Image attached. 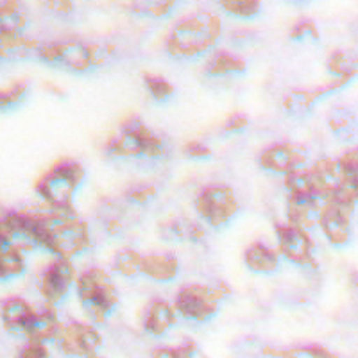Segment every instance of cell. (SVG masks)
<instances>
[{
    "label": "cell",
    "instance_id": "cell-38",
    "mask_svg": "<svg viewBox=\"0 0 358 358\" xmlns=\"http://www.w3.org/2000/svg\"><path fill=\"white\" fill-rule=\"evenodd\" d=\"M17 358H50V353L43 342H29L18 351Z\"/></svg>",
    "mask_w": 358,
    "mask_h": 358
},
{
    "label": "cell",
    "instance_id": "cell-3",
    "mask_svg": "<svg viewBox=\"0 0 358 358\" xmlns=\"http://www.w3.org/2000/svg\"><path fill=\"white\" fill-rule=\"evenodd\" d=\"M106 155L113 158H162L167 155V143L156 134L149 126H145L140 117L127 118L120 131L113 138L108 140Z\"/></svg>",
    "mask_w": 358,
    "mask_h": 358
},
{
    "label": "cell",
    "instance_id": "cell-2",
    "mask_svg": "<svg viewBox=\"0 0 358 358\" xmlns=\"http://www.w3.org/2000/svg\"><path fill=\"white\" fill-rule=\"evenodd\" d=\"M222 25L217 15L194 13L174 25L167 38V52L172 57H197L219 41Z\"/></svg>",
    "mask_w": 358,
    "mask_h": 358
},
{
    "label": "cell",
    "instance_id": "cell-40",
    "mask_svg": "<svg viewBox=\"0 0 358 358\" xmlns=\"http://www.w3.org/2000/svg\"><path fill=\"white\" fill-rule=\"evenodd\" d=\"M41 8L54 13V15H59V17H65L73 11V4L70 0H45V2H41Z\"/></svg>",
    "mask_w": 358,
    "mask_h": 358
},
{
    "label": "cell",
    "instance_id": "cell-4",
    "mask_svg": "<svg viewBox=\"0 0 358 358\" xmlns=\"http://www.w3.org/2000/svg\"><path fill=\"white\" fill-rule=\"evenodd\" d=\"M78 296L83 308L94 322H104L118 305V292L110 274L102 268H90L78 280Z\"/></svg>",
    "mask_w": 358,
    "mask_h": 358
},
{
    "label": "cell",
    "instance_id": "cell-18",
    "mask_svg": "<svg viewBox=\"0 0 358 358\" xmlns=\"http://www.w3.org/2000/svg\"><path fill=\"white\" fill-rule=\"evenodd\" d=\"M328 127L338 142L353 143L358 140V117L350 108L337 106L330 110Z\"/></svg>",
    "mask_w": 358,
    "mask_h": 358
},
{
    "label": "cell",
    "instance_id": "cell-17",
    "mask_svg": "<svg viewBox=\"0 0 358 358\" xmlns=\"http://www.w3.org/2000/svg\"><path fill=\"white\" fill-rule=\"evenodd\" d=\"M176 321H178L176 310L167 301L156 299L149 305L143 315V328L152 337H162L176 324Z\"/></svg>",
    "mask_w": 358,
    "mask_h": 358
},
{
    "label": "cell",
    "instance_id": "cell-14",
    "mask_svg": "<svg viewBox=\"0 0 358 358\" xmlns=\"http://www.w3.org/2000/svg\"><path fill=\"white\" fill-rule=\"evenodd\" d=\"M328 199L315 194L308 196H289L287 201V217L289 224L301 229H312L315 224L321 222L322 210Z\"/></svg>",
    "mask_w": 358,
    "mask_h": 358
},
{
    "label": "cell",
    "instance_id": "cell-28",
    "mask_svg": "<svg viewBox=\"0 0 358 358\" xmlns=\"http://www.w3.org/2000/svg\"><path fill=\"white\" fill-rule=\"evenodd\" d=\"M264 355L268 358H337L331 351L321 346H299L290 348V350L265 348Z\"/></svg>",
    "mask_w": 358,
    "mask_h": 358
},
{
    "label": "cell",
    "instance_id": "cell-44",
    "mask_svg": "<svg viewBox=\"0 0 358 358\" xmlns=\"http://www.w3.org/2000/svg\"><path fill=\"white\" fill-rule=\"evenodd\" d=\"M88 358H101V357H97V355H92V357H88Z\"/></svg>",
    "mask_w": 358,
    "mask_h": 358
},
{
    "label": "cell",
    "instance_id": "cell-22",
    "mask_svg": "<svg viewBox=\"0 0 358 358\" xmlns=\"http://www.w3.org/2000/svg\"><path fill=\"white\" fill-rule=\"evenodd\" d=\"M244 264L249 271L258 274H271L274 273L280 265L278 255L262 242H255L249 245L244 252Z\"/></svg>",
    "mask_w": 358,
    "mask_h": 358
},
{
    "label": "cell",
    "instance_id": "cell-27",
    "mask_svg": "<svg viewBox=\"0 0 358 358\" xmlns=\"http://www.w3.org/2000/svg\"><path fill=\"white\" fill-rule=\"evenodd\" d=\"M248 65L242 57L235 56L231 52L220 50V52L213 54L206 63V73L219 78V76H228V73H242L245 72Z\"/></svg>",
    "mask_w": 358,
    "mask_h": 358
},
{
    "label": "cell",
    "instance_id": "cell-35",
    "mask_svg": "<svg viewBox=\"0 0 358 358\" xmlns=\"http://www.w3.org/2000/svg\"><path fill=\"white\" fill-rule=\"evenodd\" d=\"M289 36L290 40H296V41H305V40L319 41L317 25L313 24V20H310V18H301L297 24L292 25Z\"/></svg>",
    "mask_w": 358,
    "mask_h": 358
},
{
    "label": "cell",
    "instance_id": "cell-20",
    "mask_svg": "<svg viewBox=\"0 0 358 358\" xmlns=\"http://www.w3.org/2000/svg\"><path fill=\"white\" fill-rule=\"evenodd\" d=\"M41 43L25 36H0V56L4 62L38 59Z\"/></svg>",
    "mask_w": 358,
    "mask_h": 358
},
{
    "label": "cell",
    "instance_id": "cell-1",
    "mask_svg": "<svg viewBox=\"0 0 358 358\" xmlns=\"http://www.w3.org/2000/svg\"><path fill=\"white\" fill-rule=\"evenodd\" d=\"M113 56V45L65 40L41 43L38 59L45 65L54 66V69H65L79 73L108 65Z\"/></svg>",
    "mask_w": 358,
    "mask_h": 358
},
{
    "label": "cell",
    "instance_id": "cell-42",
    "mask_svg": "<svg viewBox=\"0 0 358 358\" xmlns=\"http://www.w3.org/2000/svg\"><path fill=\"white\" fill-rule=\"evenodd\" d=\"M338 162H341L342 169L346 171L348 176H355V178H358V147H355V149H351L350 152H346L342 158H338Z\"/></svg>",
    "mask_w": 358,
    "mask_h": 358
},
{
    "label": "cell",
    "instance_id": "cell-13",
    "mask_svg": "<svg viewBox=\"0 0 358 358\" xmlns=\"http://www.w3.org/2000/svg\"><path fill=\"white\" fill-rule=\"evenodd\" d=\"M350 83V79H335L330 85L319 86V88L313 90H292L283 99V110L292 117H306L322 97L335 94Z\"/></svg>",
    "mask_w": 358,
    "mask_h": 358
},
{
    "label": "cell",
    "instance_id": "cell-41",
    "mask_svg": "<svg viewBox=\"0 0 358 358\" xmlns=\"http://www.w3.org/2000/svg\"><path fill=\"white\" fill-rule=\"evenodd\" d=\"M183 152L185 156L194 159H208L210 156H212V151H210V149L201 142H188L187 145L183 147Z\"/></svg>",
    "mask_w": 358,
    "mask_h": 358
},
{
    "label": "cell",
    "instance_id": "cell-29",
    "mask_svg": "<svg viewBox=\"0 0 358 358\" xmlns=\"http://www.w3.org/2000/svg\"><path fill=\"white\" fill-rule=\"evenodd\" d=\"M29 95V83L25 81H15L8 86V88L2 90V95H0V106L4 113L9 111H15L27 101Z\"/></svg>",
    "mask_w": 358,
    "mask_h": 358
},
{
    "label": "cell",
    "instance_id": "cell-6",
    "mask_svg": "<svg viewBox=\"0 0 358 358\" xmlns=\"http://www.w3.org/2000/svg\"><path fill=\"white\" fill-rule=\"evenodd\" d=\"M228 294V287L188 285L176 296V310L188 321L206 322L219 312L220 301Z\"/></svg>",
    "mask_w": 358,
    "mask_h": 358
},
{
    "label": "cell",
    "instance_id": "cell-24",
    "mask_svg": "<svg viewBox=\"0 0 358 358\" xmlns=\"http://www.w3.org/2000/svg\"><path fill=\"white\" fill-rule=\"evenodd\" d=\"M62 324L57 321L56 312L52 308H45L43 312L36 313L33 322L25 330V337L29 342H47L50 338H56Z\"/></svg>",
    "mask_w": 358,
    "mask_h": 358
},
{
    "label": "cell",
    "instance_id": "cell-33",
    "mask_svg": "<svg viewBox=\"0 0 358 358\" xmlns=\"http://www.w3.org/2000/svg\"><path fill=\"white\" fill-rule=\"evenodd\" d=\"M220 8L226 13L236 18H255L260 15L262 4L258 0H224L220 2Z\"/></svg>",
    "mask_w": 358,
    "mask_h": 358
},
{
    "label": "cell",
    "instance_id": "cell-32",
    "mask_svg": "<svg viewBox=\"0 0 358 358\" xmlns=\"http://www.w3.org/2000/svg\"><path fill=\"white\" fill-rule=\"evenodd\" d=\"M285 187L289 190V196H308V194H315V187H313V179L310 169H301V171L290 172L285 176ZM317 196V194H315Z\"/></svg>",
    "mask_w": 358,
    "mask_h": 358
},
{
    "label": "cell",
    "instance_id": "cell-16",
    "mask_svg": "<svg viewBox=\"0 0 358 358\" xmlns=\"http://www.w3.org/2000/svg\"><path fill=\"white\" fill-rule=\"evenodd\" d=\"M34 315H36V312L33 310V306L20 297L6 299L4 305H2V321H4L6 330L11 331V334L25 335V330L33 322Z\"/></svg>",
    "mask_w": 358,
    "mask_h": 358
},
{
    "label": "cell",
    "instance_id": "cell-10",
    "mask_svg": "<svg viewBox=\"0 0 358 358\" xmlns=\"http://www.w3.org/2000/svg\"><path fill=\"white\" fill-rule=\"evenodd\" d=\"M276 238L280 252L289 262L299 267H315L313 260V244L308 233L292 224L276 226Z\"/></svg>",
    "mask_w": 358,
    "mask_h": 358
},
{
    "label": "cell",
    "instance_id": "cell-19",
    "mask_svg": "<svg viewBox=\"0 0 358 358\" xmlns=\"http://www.w3.org/2000/svg\"><path fill=\"white\" fill-rule=\"evenodd\" d=\"M29 24V13L17 0L0 4V36H24Z\"/></svg>",
    "mask_w": 358,
    "mask_h": 358
},
{
    "label": "cell",
    "instance_id": "cell-8",
    "mask_svg": "<svg viewBox=\"0 0 358 358\" xmlns=\"http://www.w3.org/2000/svg\"><path fill=\"white\" fill-rule=\"evenodd\" d=\"M54 341L63 355L81 358L97 355V350L102 344L101 334L94 326L81 324V322H70V324L62 326Z\"/></svg>",
    "mask_w": 358,
    "mask_h": 358
},
{
    "label": "cell",
    "instance_id": "cell-26",
    "mask_svg": "<svg viewBox=\"0 0 358 358\" xmlns=\"http://www.w3.org/2000/svg\"><path fill=\"white\" fill-rule=\"evenodd\" d=\"M326 69L335 79H353L358 73V52L348 49L335 50L328 57Z\"/></svg>",
    "mask_w": 358,
    "mask_h": 358
},
{
    "label": "cell",
    "instance_id": "cell-21",
    "mask_svg": "<svg viewBox=\"0 0 358 358\" xmlns=\"http://www.w3.org/2000/svg\"><path fill=\"white\" fill-rule=\"evenodd\" d=\"M179 273V262L178 258L167 252V255H151V257H143L142 274H145L151 280L159 281V283H167L172 281Z\"/></svg>",
    "mask_w": 358,
    "mask_h": 358
},
{
    "label": "cell",
    "instance_id": "cell-5",
    "mask_svg": "<svg viewBox=\"0 0 358 358\" xmlns=\"http://www.w3.org/2000/svg\"><path fill=\"white\" fill-rule=\"evenodd\" d=\"M86 172L79 162L63 159L56 163L36 183L41 199L52 208H72L73 194L81 187Z\"/></svg>",
    "mask_w": 358,
    "mask_h": 358
},
{
    "label": "cell",
    "instance_id": "cell-37",
    "mask_svg": "<svg viewBox=\"0 0 358 358\" xmlns=\"http://www.w3.org/2000/svg\"><path fill=\"white\" fill-rule=\"evenodd\" d=\"M156 187H152V185H134V187L127 188L126 190V199L129 201V203H134V204H147L149 201H152L156 197Z\"/></svg>",
    "mask_w": 358,
    "mask_h": 358
},
{
    "label": "cell",
    "instance_id": "cell-30",
    "mask_svg": "<svg viewBox=\"0 0 358 358\" xmlns=\"http://www.w3.org/2000/svg\"><path fill=\"white\" fill-rule=\"evenodd\" d=\"M124 8L131 9L136 15H143V17L163 18L171 15L172 9L176 8V2L172 0H142V2H131Z\"/></svg>",
    "mask_w": 358,
    "mask_h": 358
},
{
    "label": "cell",
    "instance_id": "cell-39",
    "mask_svg": "<svg viewBox=\"0 0 358 358\" xmlns=\"http://www.w3.org/2000/svg\"><path fill=\"white\" fill-rule=\"evenodd\" d=\"M249 126V118L245 117L244 113H235L226 120L222 127L224 134H235V133H242L245 127Z\"/></svg>",
    "mask_w": 358,
    "mask_h": 358
},
{
    "label": "cell",
    "instance_id": "cell-36",
    "mask_svg": "<svg viewBox=\"0 0 358 358\" xmlns=\"http://www.w3.org/2000/svg\"><path fill=\"white\" fill-rule=\"evenodd\" d=\"M196 342H185L179 348H159L152 351L151 358H194L196 355Z\"/></svg>",
    "mask_w": 358,
    "mask_h": 358
},
{
    "label": "cell",
    "instance_id": "cell-25",
    "mask_svg": "<svg viewBox=\"0 0 358 358\" xmlns=\"http://www.w3.org/2000/svg\"><path fill=\"white\" fill-rule=\"evenodd\" d=\"M24 271V251H20L17 245H13L11 242L2 238V248H0V276H2V281L22 276Z\"/></svg>",
    "mask_w": 358,
    "mask_h": 358
},
{
    "label": "cell",
    "instance_id": "cell-34",
    "mask_svg": "<svg viewBox=\"0 0 358 358\" xmlns=\"http://www.w3.org/2000/svg\"><path fill=\"white\" fill-rule=\"evenodd\" d=\"M143 85H145L147 92L151 94V97L156 99V101H167L174 95V86L167 79L159 78V76L143 73Z\"/></svg>",
    "mask_w": 358,
    "mask_h": 358
},
{
    "label": "cell",
    "instance_id": "cell-12",
    "mask_svg": "<svg viewBox=\"0 0 358 358\" xmlns=\"http://www.w3.org/2000/svg\"><path fill=\"white\" fill-rule=\"evenodd\" d=\"M73 281V267L66 258H57L52 262L40 280V292L49 305H57L65 299Z\"/></svg>",
    "mask_w": 358,
    "mask_h": 358
},
{
    "label": "cell",
    "instance_id": "cell-31",
    "mask_svg": "<svg viewBox=\"0 0 358 358\" xmlns=\"http://www.w3.org/2000/svg\"><path fill=\"white\" fill-rule=\"evenodd\" d=\"M142 265L143 257H140L138 252L133 251V249H124V251L117 252L113 262L115 273L126 278H134L136 274L142 273Z\"/></svg>",
    "mask_w": 358,
    "mask_h": 358
},
{
    "label": "cell",
    "instance_id": "cell-43",
    "mask_svg": "<svg viewBox=\"0 0 358 358\" xmlns=\"http://www.w3.org/2000/svg\"><path fill=\"white\" fill-rule=\"evenodd\" d=\"M350 280H351V285H353L355 289H358V273H353V274H351Z\"/></svg>",
    "mask_w": 358,
    "mask_h": 358
},
{
    "label": "cell",
    "instance_id": "cell-11",
    "mask_svg": "<svg viewBox=\"0 0 358 358\" xmlns=\"http://www.w3.org/2000/svg\"><path fill=\"white\" fill-rule=\"evenodd\" d=\"M351 213L353 208L328 199L319 226L334 248H346L351 242Z\"/></svg>",
    "mask_w": 358,
    "mask_h": 358
},
{
    "label": "cell",
    "instance_id": "cell-9",
    "mask_svg": "<svg viewBox=\"0 0 358 358\" xmlns=\"http://www.w3.org/2000/svg\"><path fill=\"white\" fill-rule=\"evenodd\" d=\"M258 163L264 171L287 176L305 169L308 163V151L301 143H274L262 151Z\"/></svg>",
    "mask_w": 358,
    "mask_h": 358
},
{
    "label": "cell",
    "instance_id": "cell-15",
    "mask_svg": "<svg viewBox=\"0 0 358 358\" xmlns=\"http://www.w3.org/2000/svg\"><path fill=\"white\" fill-rule=\"evenodd\" d=\"M310 172H312L315 194L321 197H326V199H331V197L337 194L338 188L342 187L344 179L348 178L346 171L342 169L341 162L331 158L319 159V162L310 169Z\"/></svg>",
    "mask_w": 358,
    "mask_h": 358
},
{
    "label": "cell",
    "instance_id": "cell-23",
    "mask_svg": "<svg viewBox=\"0 0 358 358\" xmlns=\"http://www.w3.org/2000/svg\"><path fill=\"white\" fill-rule=\"evenodd\" d=\"M163 238L167 241H179V242H203L204 241V229L199 224L190 219H172L169 222L162 224L159 228Z\"/></svg>",
    "mask_w": 358,
    "mask_h": 358
},
{
    "label": "cell",
    "instance_id": "cell-7",
    "mask_svg": "<svg viewBox=\"0 0 358 358\" xmlns=\"http://www.w3.org/2000/svg\"><path fill=\"white\" fill-rule=\"evenodd\" d=\"M196 210L204 222L212 228H224L231 222L238 213V199L231 187L226 185H212L197 194Z\"/></svg>",
    "mask_w": 358,
    "mask_h": 358
}]
</instances>
